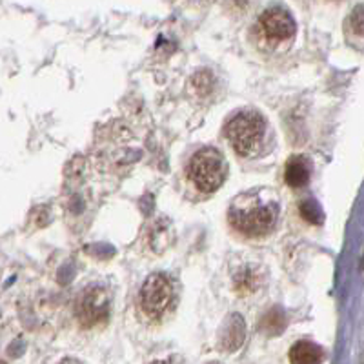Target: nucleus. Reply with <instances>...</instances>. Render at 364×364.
<instances>
[{
    "label": "nucleus",
    "mask_w": 364,
    "mask_h": 364,
    "mask_svg": "<svg viewBox=\"0 0 364 364\" xmlns=\"http://www.w3.org/2000/svg\"><path fill=\"white\" fill-rule=\"evenodd\" d=\"M210 364H220V363H210Z\"/></svg>",
    "instance_id": "dca6fc26"
},
{
    "label": "nucleus",
    "mask_w": 364,
    "mask_h": 364,
    "mask_svg": "<svg viewBox=\"0 0 364 364\" xmlns=\"http://www.w3.org/2000/svg\"><path fill=\"white\" fill-rule=\"evenodd\" d=\"M288 359L291 364H321L324 360V350L310 341H299L290 348Z\"/></svg>",
    "instance_id": "6e6552de"
},
{
    "label": "nucleus",
    "mask_w": 364,
    "mask_h": 364,
    "mask_svg": "<svg viewBox=\"0 0 364 364\" xmlns=\"http://www.w3.org/2000/svg\"><path fill=\"white\" fill-rule=\"evenodd\" d=\"M109 314V297L100 286H91L79 295L77 301V317L82 326L102 324Z\"/></svg>",
    "instance_id": "39448f33"
},
{
    "label": "nucleus",
    "mask_w": 364,
    "mask_h": 364,
    "mask_svg": "<svg viewBox=\"0 0 364 364\" xmlns=\"http://www.w3.org/2000/svg\"><path fill=\"white\" fill-rule=\"evenodd\" d=\"M257 286V277L253 275L250 269H245V272L240 273L239 277H237V290L240 294H250V291L255 290Z\"/></svg>",
    "instance_id": "f8f14e48"
},
{
    "label": "nucleus",
    "mask_w": 364,
    "mask_h": 364,
    "mask_svg": "<svg viewBox=\"0 0 364 364\" xmlns=\"http://www.w3.org/2000/svg\"><path fill=\"white\" fill-rule=\"evenodd\" d=\"M226 139L240 157L259 154L266 135V120L257 112H240L226 124Z\"/></svg>",
    "instance_id": "f03ea898"
},
{
    "label": "nucleus",
    "mask_w": 364,
    "mask_h": 364,
    "mask_svg": "<svg viewBox=\"0 0 364 364\" xmlns=\"http://www.w3.org/2000/svg\"><path fill=\"white\" fill-rule=\"evenodd\" d=\"M284 326L286 317L282 314V310H279V308H272L261 321V330L264 331L266 336H277V333H281L284 330Z\"/></svg>",
    "instance_id": "9d476101"
},
{
    "label": "nucleus",
    "mask_w": 364,
    "mask_h": 364,
    "mask_svg": "<svg viewBox=\"0 0 364 364\" xmlns=\"http://www.w3.org/2000/svg\"><path fill=\"white\" fill-rule=\"evenodd\" d=\"M2 364H6V363H2Z\"/></svg>",
    "instance_id": "f3484780"
},
{
    "label": "nucleus",
    "mask_w": 364,
    "mask_h": 364,
    "mask_svg": "<svg viewBox=\"0 0 364 364\" xmlns=\"http://www.w3.org/2000/svg\"><path fill=\"white\" fill-rule=\"evenodd\" d=\"M350 26H352L353 33L364 37V4L353 8L352 15H350Z\"/></svg>",
    "instance_id": "ddd939ff"
},
{
    "label": "nucleus",
    "mask_w": 364,
    "mask_h": 364,
    "mask_svg": "<svg viewBox=\"0 0 364 364\" xmlns=\"http://www.w3.org/2000/svg\"><path fill=\"white\" fill-rule=\"evenodd\" d=\"M173 302V284L162 273H154L146 279L139 295V304L146 317L161 318Z\"/></svg>",
    "instance_id": "20e7f679"
},
{
    "label": "nucleus",
    "mask_w": 364,
    "mask_h": 364,
    "mask_svg": "<svg viewBox=\"0 0 364 364\" xmlns=\"http://www.w3.org/2000/svg\"><path fill=\"white\" fill-rule=\"evenodd\" d=\"M151 364H181V360L175 359V357H168V359H162V360H155Z\"/></svg>",
    "instance_id": "4468645a"
},
{
    "label": "nucleus",
    "mask_w": 364,
    "mask_h": 364,
    "mask_svg": "<svg viewBox=\"0 0 364 364\" xmlns=\"http://www.w3.org/2000/svg\"><path fill=\"white\" fill-rule=\"evenodd\" d=\"M279 217V203L269 193L246 191L233 200L230 223L237 232L248 237H262L272 232Z\"/></svg>",
    "instance_id": "f257e3e1"
},
{
    "label": "nucleus",
    "mask_w": 364,
    "mask_h": 364,
    "mask_svg": "<svg viewBox=\"0 0 364 364\" xmlns=\"http://www.w3.org/2000/svg\"><path fill=\"white\" fill-rule=\"evenodd\" d=\"M228 166L223 155L213 148L200 149L190 162V175L195 188L203 193H211L223 186Z\"/></svg>",
    "instance_id": "7ed1b4c3"
},
{
    "label": "nucleus",
    "mask_w": 364,
    "mask_h": 364,
    "mask_svg": "<svg viewBox=\"0 0 364 364\" xmlns=\"http://www.w3.org/2000/svg\"><path fill=\"white\" fill-rule=\"evenodd\" d=\"M301 215L302 219H306L311 224H318L323 220L321 208H318V204L315 200H304V203H301Z\"/></svg>",
    "instance_id": "9b49d317"
},
{
    "label": "nucleus",
    "mask_w": 364,
    "mask_h": 364,
    "mask_svg": "<svg viewBox=\"0 0 364 364\" xmlns=\"http://www.w3.org/2000/svg\"><path fill=\"white\" fill-rule=\"evenodd\" d=\"M58 364H80V363H77V360H73V359H66V360H63V363H58Z\"/></svg>",
    "instance_id": "2eb2a0df"
},
{
    "label": "nucleus",
    "mask_w": 364,
    "mask_h": 364,
    "mask_svg": "<svg viewBox=\"0 0 364 364\" xmlns=\"http://www.w3.org/2000/svg\"><path fill=\"white\" fill-rule=\"evenodd\" d=\"M261 33L269 42H282L294 37L295 22L291 15L282 8H269L259 18Z\"/></svg>",
    "instance_id": "423d86ee"
},
{
    "label": "nucleus",
    "mask_w": 364,
    "mask_h": 364,
    "mask_svg": "<svg viewBox=\"0 0 364 364\" xmlns=\"http://www.w3.org/2000/svg\"><path fill=\"white\" fill-rule=\"evenodd\" d=\"M286 184L291 188H302L306 186L310 181V162L301 155H294L288 159L284 170Z\"/></svg>",
    "instance_id": "1a4fd4ad"
},
{
    "label": "nucleus",
    "mask_w": 364,
    "mask_h": 364,
    "mask_svg": "<svg viewBox=\"0 0 364 364\" xmlns=\"http://www.w3.org/2000/svg\"><path fill=\"white\" fill-rule=\"evenodd\" d=\"M246 337V324L245 318L240 317L239 314L228 315L226 321L223 323V328L219 331V346L224 352L232 353L237 352Z\"/></svg>",
    "instance_id": "0eeeda50"
}]
</instances>
